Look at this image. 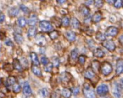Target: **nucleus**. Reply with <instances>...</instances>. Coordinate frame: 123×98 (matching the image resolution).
<instances>
[{
	"label": "nucleus",
	"instance_id": "f257e3e1",
	"mask_svg": "<svg viewBox=\"0 0 123 98\" xmlns=\"http://www.w3.org/2000/svg\"><path fill=\"white\" fill-rule=\"evenodd\" d=\"M83 92L84 97L86 98H96V95H95L94 89L88 83L84 84Z\"/></svg>",
	"mask_w": 123,
	"mask_h": 98
},
{
	"label": "nucleus",
	"instance_id": "f03ea898",
	"mask_svg": "<svg viewBox=\"0 0 123 98\" xmlns=\"http://www.w3.org/2000/svg\"><path fill=\"white\" fill-rule=\"evenodd\" d=\"M101 72L104 76H108L111 74L112 71V67L109 62H103L100 66Z\"/></svg>",
	"mask_w": 123,
	"mask_h": 98
},
{
	"label": "nucleus",
	"instance_id": "7ed1b4c3",
	"mask_svg": "<svg viewBox=\"0 0 123 98\" xmlns=\"http://www.w3.org/2000/svg\"><path fill=\"white\" fill-rule=\"evenodd\" d=\"M122 90H123V86H120L119 83L117 82H114L112 85V91L113 95L117 98H120L122 94Z\"/></svg>",
	"mask_w": 123,
	"mask_h": 98
},
{
	"label": "nucleus",
	"instance_id": "20e7f679",
	"mask_svg": "<svg viewBox=\"0 0 123 98\" xmlns=\"http://www.w3.org/2000/svg\"><path fill=\"white\" fill-rule=\"evenodd\" d=\"M39 27L43 32H49L52 31L53 29L51 22L46 20H42L39 22Z\"/></svg>",
	"mask_w": 123,
	"mask_h": 98
},
{
	"label": "nucleus",
	"instance_id": "39448f33",
	"mask_svg": "<svg viewBox=\"0 0 123 98\" xmlns=\"http://www.w3.org/2000/svg\"><path fill=\"white\" fill-rule=\"evenodd\" d=\"M84 76L86 79H88L90 81H94L95 79H97L98 77L96 76V73L93 70L91 67L87 68L84 73Z\"/></svg>",
	"mask_w": 123,
	"mask_h": 98
},
{
	"label": "nucleus",
	"instance_id": "423d86ee",
	"mask_svg": "<svg viewBox=\"0 0 123 98\" xmlns=\"http://www.w3.org/2000/svg\"><path fill=\"white\" fill-rule=\"evenodd\" d=\"M108 92H109V89H108V86L104 83L99 86L96 88V92L100 96L106 95L108 93Z\"/></svg>",
	"mask_w": 123,
	"mask_h": 98
},
{
	"label": "nucleus",
	"instance_id": "0eeeda50",
	"mask_svg": "<svg viewBox=\"0 0 123 98\" xmlns=\"http://www.w3.org/2000/svg\"><path fill=\"white\" fill-rule=\"evenodd\" d=\"M102 45L105 48H106L110 52H113L115 50V48H116L115 43L112 40H106V41H103Z\"/></svg>",
	"mask_w": 123,
	"mask_h": 98
},
{
	"label": "nucleus",
	"instance_id": "6e6552de",
	"mask_svg": "<svg viewBox=\"0 0 123 98\" xmlns=\"http://www.w3.org/2000/svg\"><path fill=\"white\" fill-rule=\"evenodd\" d=\"M119 33V29L116 27H109L106 30V35L108 36H112L114 37L118 34Z\"/></svg>",
	"mask_w": 123,
	"mask_h": 98
},
{
	"label": "nucleus",
	"instance_id": "1a4fd4ad",
	"mask_svg": "<svg viewBox=\"0 0 123 98\" xmlns=\"http://www.w3.org/2000/svg\"><path fill=\"white\" fill-rule=\"evenodd\" d=\"M59 78H60L61 82H63L64 83H68V82H69L71 80L72 76L69 72H63V73L61 74Z\"/></svg>",
	"mask_w": 123,
	"mask_h": 98
},
{
	"label": "nucleus",
	"instance_id": "9d476101",
	"mask_svg": "<svg viewBox=\"0 0 123 98\" xmlns=\"http://www.w3.org/2000/svg\"><path fill=\"white\" fill-rule=\"evenodd\" d=\"M79 11L81 15H83L84 17H88L90 15V9L88 6L85 5L84 4H83L79 7Z\"/></svg>",
	"mask_w": 123,
	"mask_h": 98
},
{
	"label": "nucleus",
	"instance_id": "9b49d317",
	"mask_svg": "<svg viewBox=\"0 0 123 98\" xmlns=\"http://www.w3.org/2000/svg\"><path fill=\"white\" fill-rule=\"evenodd\" d=\"M37 21H38V17H37V16L36 14L33 13V14L31 15V16L29 18L28 24H29V25H30L31 27H35Z\"/></svg>",
	"mask_w": 123,
	"mask_h": 98
},
{
	"label": "nucleus",
	"instance_id": "f8f14e48",
	"mask_svg": "<svg viewBox=\"0 0 123 98\" xmlns=\"http://www.w3.org/2000/svg\"><path fill=\"white\" fill-rule=\"evenodd\" d=\"M123 71V61L122 58L118 59L117 62V69H116V74L117 75H120Z\"/></svg>",
	"mask_w": 123,
	"mask_h": 98
},
{
	"label": "nucleus",
	"instance_id": "ddd939ff",
	"mask_svg": "<svg viewBox=\"0 0 123 98\" xmlns=\"http://www.w3.org/2000/svg\"><path fill=\"white\" fill-rule=\"evenodd\" d=\"M65 37L69 42H74L76 39V34L72 31H68L65 33Z\"/></svg>",
	"mask_w": 123,
	"mask_h": 98
},
{
	"label": "nucleus",
	"instance_id": "4468645a",
	"mask_svg": "<svg viewBox=\"0 0 123 98\" xmlns=\"http://www.w3.org/2000/svg\"><path fill=\"white\" fill-rule=\"evenodd\" d=\"M102 19V13L100 11H96L93 14V17H92V21L93 23H99L101 21V19Z\"/></svg>",
	"mask_w": 123,
	"mask_h": 98
},
{
	"label": "nucleus",
	"instance_id": "2eb2a0df",
	"mask_svg": "<svg viewBox=\"0 0 123 98\" xmlns=\"http://www.w3.org/2000/svg\"><path fill=\"white\" fill-rule=\"evenodd\" d=\"M23 93H24L25 95H27V96H29L32 93V91H31V87L27 82H25L23 88Z\"/></svg>",
	"mask_w": 123,
	"mask_h": 98
},
{
	"label": "nucleus",
	"instance_id": "dca6fc26",
	"mask_svg": "<svg viewBox=\"0 0 123 98\" xmlns=\"http://www.w3.org/2000/svg\"><path fill=\"white\" fill-rule=\"evenodd\" d=\"M30 57L31 59L33 62V64L35 66H38L40 64V62H39V59H38V57H37V55L36 54L35 52H31L30 53Z\"/></svg>",
	"mask_w": 123,
	"mask_h": 98
},
{
	"label": "nucleus",
	"instance_id": "f3484780",
	"mask_svg": "<svg viewBox=\"0 0 123 98\" xmlns=\"http://www.w3.org/2000/svg\"><path fill=\"white\" fill-rule=\"evenodd\" d=\"M93 55L96 58H103L105 57V53L101 48H96L93 51Z\"/></svg>",
	"mask_w": 123,
	"mask_h": 98
},
{
	"label": "nucleus",
	"instance_id": "a211bd4d",
	"mask_svg": "<svg viewBox=\"0 0 123 98\" xmlns=\"http://www.w3.org/2000/svg\"><path fill=\"white\" fill-rule=\"evenodd\" d=\"M31 70H32V72H33L34 74L38 76V77H41L42 76V72H41V69L39 68V67L37 66L32 65L31 66Z\"/></svg>",
	"mask_w": 123,
	"mask_h": 98
},
{
	"label": "nucleus",
	"instance_id": "6ab92c4d",
	"mask_svg": "<svg viewBox=\"0 0 123 98\" xmlns=\"http://www.w3.org/2000/svg\"><path fill=\"white\" fill-rule=\"evenodd\" d=\"M13 68L18 71H22L23 68H22V66H21V63L19 62V60L17 58L13 59Z\"/></svg>",
	"mask_w": 123,
	"mask_h": 98
},
{
	"label": "nucleus",
	"instance_id": "aec40b11",
	"mask_svg": "<svg viewBox=\"0 0 123 98\" xmlns=\"http://www.w3.org/2000/svg\"><path fill=\"white\" fill-rule=\"evenodd\" d=\"M70 22L71 23L72 27L74 29H79L80 27H81V23H80V21H78V19L77 18L72 17Z\"/></svg>",
	"mask_w": 123,
	"mask_h": 98
},
{
	"label": "nucleus",
	"instance_id": "412c9836",
	"mask_svg": "<svg viewBox=\"0 0 123 98\" xmlns=\"http://www.w3.org/2000/svg\"><path fill=\"white\" fill-rule=\"evenodd\" d=\"M13 36H14V40L15 41L19 44V45H21L22 44L23 41H24V39L23 37V36L21 35V34H19V33H14L13 34Z\"/></svg>",
	"mask_w": 123,
	"mask_h": 98
},
{
	"label": "nucleus",
	"instance_id": "4be33fe9",
	"mask_svg": "<svg viewBox=\"0 0 123 98\" xmlns=\"http://www.w3.org/2000/svg\"><path fill=\"white\" fill-rule=\"evenodd\" d=\"M19 11L18 8L13 7H11L9 9L8 13H9V15L11 17H15L19 14Z\"/></svg>",
	"mask_w": 123,
	"mask_h": 98
},
{
	"label": "nucleus",
	"instance_id": "5701e85b",
	"mask_svg": "<svg viewBox=\"0 0 123 98\" xmlns=\"http://www.w3.org/2000/svg\"><path fill=\"white\" fill-rule=\"evenodd\" d=\"M78 51L77 48H75L73 51H71V54H70V60L73 62H76V60H77V57H78Z\"/></svg>",
	"mask_w": 123,
	"mask_h": 98
},
{
	"label": "nucleus",
	"instance_id": "b1692460",
	"mask_svg": "<svg viewBox=\"0 0 123 98\" xmlns=\"http://www.w3.org/2000/svg\"><path fill=\"white\" fill-rule=\"evenodd\" d=\"M71 94H72L71 90L69 88H64L61 92V95L65 98H70Z\"/></svg>",
	"mask_w": 123,
	"mask_h": 98
},
{
	"label": "nucleus",
	"instance_id": "393cba45",
	"mask_svg": "<svg viewBox=\"0 0 123 98\" xmlns=\"http://www.w3.org/2000/svg\"><path fill=\"white\" fill-rule=\"evenodd\" d=\"M37 34V28L35 27H31L29 28L28 29V32H27V35L29 37H33L36 35Z\"/></svg>",
	"mask_w": 123,
	"mask_h": 98
},
{
	"label": "nucleus",
	"instance_id": "a878e982",
	"mask_svg": "<svg viewBox=\"0 0 123 98\" xmlns=\"http://www.w3.org/2000/svg\"><path fill=\"white\" fill-rule=\"evenodd\" d=\"M16 82H17V80H16L15 77L13 76H11L7 77V85L8 86H13L15 83H16Z\"/></svg>",
	"mask_w": 123,
	"mask_h": 98
},
{
	"label": "nucleus",
	"instance_id": "bb28decb",
	"mask_svg": "<svg viewBox=\"0 0 123 98\" xmlns=\"http://www.w3.org/2000/svg\"><path fill=\"white\" fill-rule=\"evenodd\" d=\"M49 36L51 38V39L55 40V39H57L59 37V32L57 31H51V33H49Z\"/></svg>",
	"mask_w": 123,
	"mask_h": 98
},
{
	"label": "nucleus",
	"instance_id": "cd10ccee",
	"mask_svg": "<svg viewBox=\"0 0 123 98\" xmlns=\"http://www.w3.org/2000/svg\"><path fill=\"white\" fill-rule=\"evenodd\" d=\"M17 22H18L19 26L21 27H25L26 24H27V20L23 17H21L19 18Z\"/></svg>",
	"mask_w": 123,
	"mask_h": 98
},
{
	"label": "nucleus",
	"instance_id": "c85d7f7f",
	"mask_svg": "<svg viewBox=\"0 0 123 98\" xmlns=\"http://www.w3.org/2000/svg\"><path fill=\"white\" fill-rule=\"evenodd\" d=\"M96 38L100 41H105L106 39V36L101 32H98L96 35Z\"/></svg>",
	"mask_w": 123,
	"mask_h": 98
},
{
	"label": "nucleus",
	"instance_id": "c756f323",
	"mask_svg": "<svg viewBox=\"0 0 123 98\" xmlns=\"http://www.w3.org/2000/svg\"><path fill=\"white\" fill-rule=\"evenodd\" d=\"M36 41H39V42L38 43L39 45H43L45 44V42H46V39L43 35H39V36H37L36 37Z\"/></svg>",
	"mask_w": 123,
	"mask_h": 98
},
{
	"label": "nucleus",
	"instance_id": "7c9ffc66",
	"mask_svg": "<svg viewBox=\"0 0 123 98\" xmlns=\"http://www.w3.org/2000/svg\"><path fill=\"white\" fill-rule=\"evenodd\" d=\"M61 23L64 27H68L70 25V20H69V17H64L61 20Z\"/></svg>",
	"mask_w": 123,
	"mask_h": 98
},
{
	"label": "nucleus",
	"instance_id": "2f4dec72",
	"mask_svg": "<svg viewBox=\"0 0 123 98\" xmlns=\"http://www.w3.org/2000/svg\"><path fill=\"white\" fill-rule=\"evenodd\" d=\"M21 88L20 86V85L18 83H15L13 86V92L15 93H18L21 92Z\"/></svg>",
	"mask_w": 123,
	"mask_h": 98
},
{
	"label": "nucleus",
	"instance_id": "473e14b6",
	"mask_svg": "<svg viewBox=\"0 0 123 98\" xmlns=\"http://www.w3.org/2000/svg\"><path fill=\"white\" fill-rule=\"evenodd\" d=\"M86 59H87V57L86 56H84V55H81V56H79L78 58V63L81 65H84V63L86 62Z\"/></svg>",
	"mask_w": 123,
	"mask_h": 98
},
{
	"label": "nucleus",
	"instance_id": "72a5a7b5",
	"mask_svg": "<svg viewBox=\"0 0 123 98\" xmlns=\"http://www.w3.org/2000/svg\"><path fill=\"white\" fill-rule=\"evenodd\" d=\"M3 68L6 72H11L12 71L13 68V66H11V64H10L9 63H6V64H4Z\"/></svg>",
	"mask_w": 123,
	"mask_h": 98
},
{
	"label": "nucleus",
	"instance_id": "f704fd0d",
	"mask_svg": "<svg viewBox=\"0 0 123 98\" xmlns=\"http://www.w3.org/2000/svg\"><path fill=\"white\" fill-rule=\"evenodd\" d=\"M123 1L122 0H117V1H114V6L116 8H120L123 7Z\"/></svg>",
	"mask_w": 123,
	"mask_h": 98
},
{
	"label": "nucleus",
	"instance_id": "c9c22d12",
	"mask_svg": "<svg viewBox=\"0 0 123 98\" xmlns=\"http://www.w3.org/2000/svg\"><path fill=\"white\" fill-rule=\"evenodd\" d=\"M53 68V64L51 62H49L47 64V65L45 66V70L47 72H51L52 71V70Z\"/></svg>",
	"mask_w": 123,
	"mask_h": 98
},
{
	"label": "nucleus",
	"instance_id": "e433bc0d",
	"mask_svg": "<svg viewBox=\"0 0 123 98\" xmlns=\"http://www.w3.org/2000/svg\"><path fill=\"white\" fill-rule=\"evenodd\" d=\"M41 63H42L43 65H44V66L47 65L50 62L49 58H47V57H43L42 58H41Z\"/></svg>",
	"mask_w": 123,
	"mask_h": 98
},
{
	"label": "nucleus",
	"instance_id": "4c0bfd02",
	"mask_svg": "<svg viewBox=\"0 0 123 98\" xmlns=\"http://www.w3.org/2000/svg\"><path fill=\"white\" fill-rule=\"evenodd\" d=\"M95 3V5L97 8H101V7H102L103 5V1H101V0H99V1H94Z\"/></svg>",
	"mask_w": 123,
	"mask_h": 98
},
{
	"label": "nucleus",
	"instance_id": "58836bf2",
	"mask_svg": "<svg viewBox=\"0 0 123 98\" xmlns=\"http://www.w3.org/2000/svg\"><path fill=\"white\" fill-rule=\"evenodd\" d=\"M71 90V92L73 93L74 95H78V93H79V88L78 87H74Z\"/></svg>",
	"mask_w": 123,
	"mask_h": 98
},
{
	"label": "nucleus",
	"instance_id": "ea45409f",
	"mask_svg": "<svg viewBox=\"0 0 123 98\" xmlns=\"http://www.w3.org/2000/svg\"><path fill=\"white\" fill-rule=\"evenodd\" d=\"M20 9L23 11L25 13H28L29 12V9L28 7H27L26 6L24 5H21L20 6Z\"/></svg>",
	"mask_w": 123,
	"mask_h": 98
},
{
	"label": "nucleus",
	"instance_id": "a19ab883",
	"mask_svg": "<svg viewBox=\"0 0 123 98\" xmlns=\"http://www.w3.org/2000/svg\"><path fill=\"white\" fill-rule=\"evenodd\" d=\"M51 98H61V95L56 92H53L51 93Z\"/></svg>",
	"mask_w": 123,
	"mask_h": 98
},
{
	"label": "nucleus",
	"instance_id": "79ce46f5",
	"mask_svg": "<svg viewBox=\"0 0 123 98\" xmlns=\"http://www.w3.org/2000/svg\"><path fill=\"white\" fill-rule=\"evenodd\" d=\"M5 19H6V17L4 13L3 12L0 11V23H3L5 21Z\"/></svg>",
	"mask_w": 123,
	"mask_h": 98
},
{
	"label": "nucleus",
	"instance_id": "37998d69",
	"mask_svg": "<svg viewBox=\"0 0 123 98\" xmlns=\"http://www.w3.org/2000/svg\"><path fill=\"white\" fill-rule=\"evenodd\" d=\"M52 64H53V66H54L55 67H58L59 65V60L58 58H55L53 59V63H52Z\"/></svg>",
	"mask_w": 123,
	"mask_h": 98
},
{
	"label": "nucleus",
	"instance_id": "c03bdc74",
	"mask_svg": "<svg viewBox=\"0 0 123 98\" xmlns=\"http://www.w3.org/2000/svg\"><path fill=\"white\" fill-rule=\"evenodd\" d=\"M6 44L7 45H8V46H13V42L9 39H7L6 40Z\"/></svg>",
	"mask_w": 123,
	"mask_h": 98
},
{
	"label": "nucleus",
	"instance_id": "a18cd8bd",
	"mask_svg": "<svg viewBox=\"0 0 123 98\" xmlns=\"http://www.w3.org/2000/svg\"><path fill=\"white\" fill-rule=\"evenodd\" d=\"M42 93H43V97H47V95H48V92H47V89H42Z\"/></svg>",
	"mask_w": 123,
	"mask_h": 98
},
{
	"label": "nucleus",
	"instance_id": "49530a36",
	"mask_svg": "<svg viewBox=\"0 0 123 98\" xmlns=\"http://www.w3.org/2000/svg\"><path fill=\"white\" fill-rule=\"evenodd\" d=\"M57 2L59 3H65L66 2V1L65 0H62V1H57Z\"/></svg>",
	"mask_w": 123,
	"mask_h": 98
},
{
	"label": "nucleus",
	"instance_id": "de8ad7c7",
	"mask_svg": "<svg viewBox=\"0 0 123 98\" xmlns=\"http://www.w3.org/2000/svg\"><path fill=\"white\" fill-rule=\"evenodd\" d=\"M123 35L120 36V39H119V41H120V43H121V45H123Z\"/></svg>",
	"mask_w": 123,
	"mask_h": 98
},
{
	"label": "nucleus",
	"instance_id": "09e8293b",
	"mask_svg": "<svg viewBox=\"0 0 123 98\" xmlns=\"http://www.w3.org/2000/svg\"><path fill=\"white\" fill-rule=\"evenodd\" d=\"M114 1H106V2H108V3H114Z\"/></svg>",
	"mask_w": 123,
	"mask_h": 98
},
{
	"label": "nucleus",
	"instance_id": "8fccbe9b",
	"mask_svg": "<svg viewBox=\"0 0 123 98\" xmlns=\"http://www.w3.org/2000/svg\"><path fill=\"white\" fill-rule=\"evenodd\" d=\"M1 79L0 78V85H1Z\"/></svg>",
	"mask_w": 123,
	"mask_h": 98
}]
</instances>
